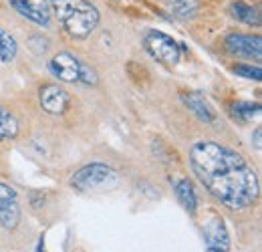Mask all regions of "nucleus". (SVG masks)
Returning <instances> with one entry per match:
<instances>
[{
  "label": "nucleus",
  "mask_w": 262,
  "mask_h": 252,
  "mask_svg": "<svg viewBox=\"0 0 262 252\" xmlns=\"http://www.w3.org/2000/svg\"><path fill=\"white\" fill-rule=\"evenodd\" d=\"M190 163L204 188L232 210H244L258 200L260 182L256 172L228 145L198 141L190 150Z\"/></svg>",
  "instance_id": "nucleus-1"
},
{
  "label": "nucleus",
  "mask_w": 262,
  "mask_h": 252,
  "mask_svg": "<svg viewBox=\"0 0 262 252\" xmlns=\"http://www.w3.org/2000/svg\"><path fill=\"white\" fill-rule=\"evenodd\" d=\"M51 12L73 38H87L99 25V10L89 0H51Z\"/></svg>",
  "instance_id": "nucleus-2"
},
{
  "label": "nucleus",
  "mask_w": 262,
  "mask_h": 252,
  "mask_svg": "<svg viewBox=\"0 0 262 252\" xmlns=\"http://www.w3.org/2000/svg\"><path fill=\"white\" fill-rule=\"evenodd\" d=\"M51 73L63 81V83H85V85H97V73L89 67L87 63H83L79 57L71 55V53H59L51 59L49 63Z\"/></svg>",
  "instance_id": "nucleus-3"
},
{
  "label": "nucleus",
  "mask_w": 262,
  "mask_h": 252,
  "mask_svg": "<svg viewBox=\"0 0 262 252\" xmlns=\"http://www.w3.org/2000/svg\"><path fill=\"white\" fill-rule=\"evenodd\" d=\"M119 182V174L107 165V163H89L75 172L71 186L81 192H93V190H105L111 188Z\"/></svg>",
  "instance_id": "nucleus-4"
},
{
  "label": "nucleus",
  "mask_w": 262,
  "mask_h": 252,
  "mask_svg": "<svg viewBox=\"0 0 262 252\" xmlns=\"http://www.w3.org/2000/svg\"><path fill=\"white\" fill-rule=\"evenodd\" d=\"M143 49L147 51V55L151 59H156L158 63L165 67H173L180 61L182 55V47L162 31H149L143 36Z\"/></svg>",
  "instance_id": "nucleus-5"
},
{
  "label": "nucleus",
  "mask_w": 262,
  "mask_h": 252,
  "mask_svg": "<svg viewBox=\"0 0 262 252\" xmlns=\"http://www.w3.org/2000/svg\"><path fill=\"white\" fill-rule=\"evenodd\" d=\"M206 252H230V236L224 220L218 214H210L204 222Z\"/></svg>",
  "instance_id": "nucleus-6"
},
{
  "label": "nucleus",
  "mask_w": 262,
  "mask_h": 252,
  "mask_svg": "<svg viewBox=\"0 0 262 252\" xmlns=\"http://www.w3.org/2000/svg\"><path fill=\"white\" fill-rule=\"evenodd\" d=\"M8 4L27 20L38 27H49L51 23V4L49 0H8Z\"/></svg>",
  "instance_id": "nucleus-7"
},
{
  "label": "nucleus",
  "mask_w": 262,
  "mask_h": 252,
  "mask_svg": "<svg viewBox=\"0 0 262 252\" xmlns=\"http://www.w3.org/2000/svg\"><path fill=\"white\" fill-rule=\"evenodd\" d=\"M20 222V206L16 190L0 182V224L6 230L16 228Z\"/></svg>",
  "instance_id": "nucleus-8"
},
{
  "label": "nucleus",
  "mask_w": 262,
  "mask_h": 252,
  "mask_svg": "<svg viewBox=\"0 0 262 252\" xmlns=\"http://www.w3.org/2000/svg\"><path fill=\"white\" fill-rule=\"evenodd\" d=\"M38 101H40V107L47 113H51V115H63L67 111V107H69L71 95L67 93L63 87H59V85H45L40 89Z\"/></svg>",
  "instance_id": "nucleus-9"
},
{
  "label": "nucleus",
  "mask_w": 262,
  "mask_h": 252,
  "mask_svg": "<svg viewBox=\"0 0 262 252\" xmlns=\"http://www.w3.org/2000/svg\"><path fill=\"white\" fill-rule=\"evenodd\" d=\"M226 49L234 55L242 57H254L260 61L262 55V38L258 34H230L226 38Z\"/></svg>",
  "instance_id": "nucleus-10"
},
{
  "label": "nucleus",
  "mask_w": 262,
  "mask_h": 252,
  "mask_svg": "<svg viewBox=\"0 0 262 252\" xmlns=\"http://www.w3.org/2000/svg\"><path fill=\"white\" fill-rule=\"evenodd\" d=\"M182 101H184V105L196 115L198 119H202V121H206V123H212V121L216 119V113H214L212 105H210L200 93L182 95Z\"/></svg>",
  "instance_id": "nucleus-11"
},
{
  "label": "nucleus",
  "mask_w": 262,
  "mask_h": 252,
  "mask_svg": "<svg viewBox=\"0 0 262 252\" xmlns=\"http://www.w3.org/2000/svg\"><path fill=\"white\" fill-rule=\"evenodd\" d=\"M230 14L236 20L244 23V25H250V27H258L260 25V12H258V8L252 6V4H248V2H244V0L232 2L230 4Z\"/></svg>",
  "instance_id": "nucleus-12"
},
{
  "label": "nucleus",
  "mask_w": 262,
  "mask_h": 252,
  "mask_svg": "<svg viewBox=\"0 0 262 252\" xmlns=\"http://www.w3.org/2000/svg\"><path fill=\"white\" fill-rule=\"evenodd\" d=\"M176 196H178V200L182 202V206L190 212V214H194L198 208V198H196V190L192 186V182L190 180H180V182H176Z\"/></svg>",
  "instance_id": "nucleus-13"
},
{
  "label": "nucleus",
  "mask_w": 262,
  "mask_h": 252,
  "mask_svg": "<svg viewBox=\"0 0 262 252\" xmlns=\"http://www.w3.org/2000/svg\"><path fill=\"white\" fill-rule=\"evenodd\" d=\"M18 135V119L14 117L12 111L0 105V141L14 139Z\"/></svg>",
  "instance_id": "nucleus-14"
},
{
  "label": "nucleus",
  "mask_w": 262,
  "mask_h": 252,
  "mask_svg": "<svg viewBox=\"0 0 262 252\" xmlns=\"http://www.w3.org/2000/svg\"><path fill=\"white\" fill-rule=\"evenodd\" d=\"M230 111H232V117L234 119H238V121H250V119H254V117L260 115V103L258 101L256 103H252V101H236L230 107Z\"/></svg>",
  "instance_id": "nucleus-15"
},
{
  "label": "nucleus",
  "mask_w": 262,
  "mask_h": 252,
  "mask_svg": "<svg viewBox=\"0 0 262 252\" xmlns=\"http://www.w3.org/2000/svg\"><path fill=\"white\" fill-rule=\"evenodd\" d=\"M169 10L178 16V18H194L200 8L198 0H165Z\"/></svg>",
  "instance_id": "nucleus-16"
},
{
  "label": "nucleus",
  "mask_w": 262,
  "mask_h": 252,
  "mask_svg": "<svg viewBox=\"0 0 262 252\" xmlns=\"http://www.w3.org/2000/svg\"><path fill=\"white\" fill-rule=\"evenodd\" d=\"M16 53H18V45H16L14 36L0 27V61L10 63V61H14Z\"/></svg>",
  "instance_id": "nucleus-17"
},
{
  "label": "nucleus",
  "mask_w": 262,
  "mask_h": 252,
  "mask_svg": "<svg viewBox=\"0 0 262 252\" xmlns=\"http://www.w3.org/2000/svg\"><path fill=\"white\" fill-rule=\"evenodd\" d=\"M236 75H240V77H246V79H252V81H260L262 79V69L258 65H236L234 69H232Z\"/></svg>",
  "instance_id": "nucleus-18"
},
{
  "label": "nucleus",
  "mask_w": 262,
  "mask_h": 252,
  "mask_svg": "<svg viewBox=\"0 0 262 252\" xmlns=\"http://www.w3.org/2000/svg\"><path fill=\"white\" fill-rule=\"evenodd\" d=\"M254 143H256V150H260V129H256L254 133Z\"/></svg>",
  "instance_id": "nucleus-19"
}]
</instances>
